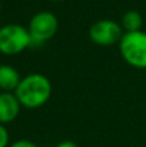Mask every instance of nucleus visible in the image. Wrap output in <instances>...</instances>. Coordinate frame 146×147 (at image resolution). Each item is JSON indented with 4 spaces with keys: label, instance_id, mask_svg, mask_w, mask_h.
I'll return each instance as SVG.
<instances>
[{
    "label": "nucleus",
    "instance_id": "nucleus-1",
    "mask_svg": "<svg viewBox=\"0 0 146 147\" xmlns=\"http://www.w3.org/2000/svg\"><path fill=\"white\" fill-rule=\"evenodd\" d=\"M14 94L22 107L35 110L49 101L52 96V83L43 74H30L21 79Z\"/></svg>",
    "mask_w": 146,
    "mask_h": 147
},
{
    "label": "nucleus",
    "instance_id": "nucleus-2",
    "mask_svg": "<svg viewBox=\"0 0 146 147\" xmlns=\"http://www.w3.org/2000/svg\"><path fill=\"white\" fill-rule=\"evenodd\" d=\"M123 59L135 69H146V32H124L119 41Z\"/></svg>",
    "mask_w": 146,
    "mask_h": 147
},
{
    "label": "nucleus",
    "instance_id": "nucleus-3",
    "mask_svg": "<svg viewBox=\"0 0 146 147\" xmlns=\"http://www.w3.org/2000/svg\"><path fill=\"white\" fill-rule=\"evenodd\" d=\"M32 44L27 27L17 23H9L0 27V53L16 56Z\"/></svg>",
    "mask_w": 146,
    "mask_h": 147
},
{
    "label": "nucleus",
    "instance_id": "nucleus-4",
    "mask_svg": "<svg viewBox=\"0 0 146 147\" xmlns=\"http://www.w3.org/2000/svg\"><path fill=\"white\" fill-rule=\"evenodd\" d=\"M27 28L32 44L45 43L56 35L58 30V20L52 12H39L31 18Z\"/></svg>",
    "mask_w": 146,
    "mask_h": 147
},
{
    "label": "nucleus",
    "instance_id": "nucleus-5",
    "mask_svg": "<svg viewBox=\"0 0 146 147\" xmlns=\"http://www.w3.org/2000/svg\"><path fill=\"white\" fill-rule=\"evenodd\" d=\"M89 39L97 45L110 47L119 44L124 31L118 22L113 20H98L91 26Z\"/></svg>",
    "mask_w": 146,
    "mask_h": 147
},
{
    "label": "nucleus",
    "instance_id": "nucleus-6",
    "mask_svg": "<svg viewBox=\"0 0 146 147\" xmlns=\"http://www.w3.org/2000/svg\"><path fill=\"white\" fill-rule=\"evenodd\" d=\"M21 103L14 92L0 93V124L5 125L14 121L21 111Z\"/></svg>",
    "mask_w": 146,
    "mask_h": 147
},
{
    "label": "nucleus",
    "instance_id": "nucleus-7",
    "mask_svg": "<svg viewBox=\"0 0 146 147\" xmlns=\"http://www.w3.org/2000/svg\"><path fill=\"white\" fill-rule=\"evenodd\" d=\"M21 75L10 65L0 66V89L3 92H14L21 81Z\"/></svg>",
    "mask_w": 146,
    "mask_h": 147
},
{
    "label": "nucleus",
    "instance_id": "nucleus-8",
    "mask_svg": "<svg viewBox=\"0 0 146 147\" xmlns=\"http://www.w3.org/2000/svg\"><path fill=\"white\" fill-rule=\"evenodd\" d=\"M142 23V16L137 10H128L122 17L120 26L124 32H135V31H141Z\"/></svg>",
    "mask_w": 146,
    "mask_h": 147
},
{
    "label": "nucleus",
    "instance_id": "nucleus-9",
    "mask_svg": "<svg viewBox=\"0 0 146 147\" xmlns=\"http://www.w3.org/2000/svg\"><path fill=\"white\" fill-rule=\"evenodd\" d=\"M0 147H9V133L3 124H0Z\"/></svg>",
    "mask_w": 146,
    "mask_h": 147
},
{
    "label": "nucleus",
    "instance_id": "nucleus-10",
    "mask_svg": "<svg viewBox=\"0 0 146 147\" xmlns=\"http://www.w3.org/2000/svg\"><path fill=\"white\" fill-rule=\"evenodd\" d=\"M9 147H39L35 142L32 141H28V140H18L14 141Z\"/></svg>",
    "mask_w": 146,
    "mask_h": 147
},
{
    "label": "nucleus",
    "instance_id": "nucleus-11",
    "mask_svg": "<svg viewBox=\"0 0 146 147\" xmlns=\"http://www.w3.org/2000/svg\"><path fill=\"white\" fill-rule=\"evenodd\" d=\"M56 147H78V145L75 142H72V141H62Z\"/></svg>",
    "mask_w": 146,
    "mask_h": 147
},
{
    "label": "nucleus",
    "instance_id": "nucleus-12",
    "mask_svg": "<svg viewBox=\"0 0 146 147\" xmlns=\"http://www.w3.org/2000/svg\"><path fill=\"white\" fill-rule=\"evenodd\" d=\"M51 1H62V0H51Z\"/></svg>",
    "mask_w": 146,
    "mask_h": 147
},
{
    "label": "nucleus",
    "instance_id": "nucleus-13",
    "mask_svg": "<svg viewBox=\"0 0 146 147\" xmlns=\"http://www.w3.org/2000/svg\"><path fill=\"white\" fill-rule=\"evenodd\" d=\"M0 10H1V3H0Z\"/></svg>",
    "mask_w": 146,
    "mask_h": 147
}]
</instances>
